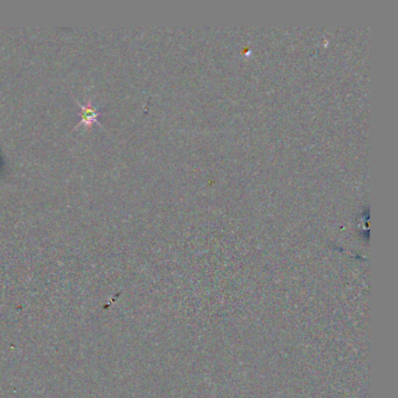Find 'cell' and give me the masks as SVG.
Returning a JSON list of instances; mask_svg holds the SVG:
<instances>
[{
	"label": "cell",
	"mask_w": 398,
	"mask_h": 398,
	"mask_svg": "<svg viewBox=\"0 0 398 398\" xmlns=\"http://www.w3.org/2000/svg\"><path fill=\"white\" fill-rule=\"evenodd\" d=\"M76 103L81 108V122L76 124L74 129L81 127V125H84L86 129H90V127H93L94 124L98 123L97 118L101 116V113L97 110L96 108L94 107L91 98L86 101V104L79 103L77 101H76Z\"/></svg>",
	"instance_id": "6da1fadb"
}]
</instances>
